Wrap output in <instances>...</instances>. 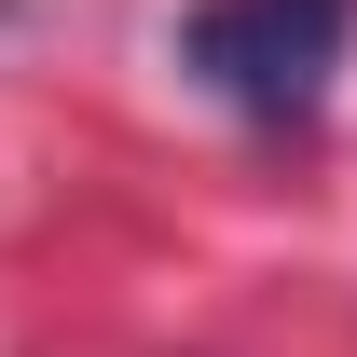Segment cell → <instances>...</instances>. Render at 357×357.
<instances>
[{"mask_svg":"<svg viewBox=\"0 0 357 357\" xmlns=\"http://www.w3.org/2000/svg\"><path fill=\"white\" fill-rule=\"evenodd\" d=\"M344 42H357V0H192L178 14V69L261 137H303L330 110Z\"/></svg>","mask_w":357,"mask_h":357,"instance_id":"1","label":"cell"}]
</instances>
